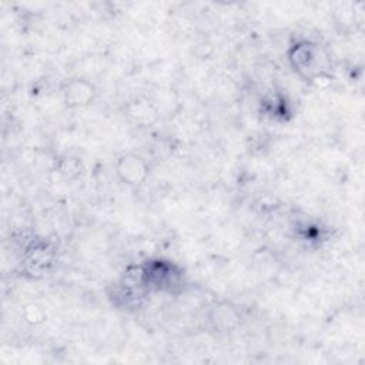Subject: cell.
Wrapping results in <instances>:
<instances>
[{
  "instance_id": "1",
  "label": "cell",
  "mask_w": 365,
  "mask_h": 365,
  "mask_svg": "<svg viewBox=\"0 0 365 365\" xmlns=\"http://www.w3.org/2000/svg\"><path fill=\"white\" fill-rule=\"evenodd\" d=\"M140 278L144 284V287L148 289H160V291H171L174 287L178 285L181 272L177 269V267L171 262L164 261H150L144 267L138 269Z\"/></svg>"
},
{
  "instance_id": "2",
  "label": "cell",
  "mask_w": 365,
  "mask_h": 365,
  "mask_svg": "<svg viewBox=\"0 0 365 365\" xmlns=\"http://www.w3.org/2000/svg\"><path fill=\"white\" fill-rule=\"evenodd\" d=\"M115 171L118 178L131 187L141 185L148 177L147 163L137 154H124L117 160Z\"/></svg>"
},
{
  "instance_id": "3",
  "label": "cell",
  "mask_w": 365,
  "mask_h": 365,
  "mask_svg": "<svg viewBox=\"0 0 365 365\" xmlns=\"http://www.w3.org/2000/svg\"><path fill=\"white\" fill-rule=\"evenodd\" d=\"M321 53L315 47V44H311L308 41H302L294 46V48L289 53V61L294 66V68L307 76H312L317 70V64L319 61Z\"/></svg>"
},
{
  "instance_id": "4",
  "label": "cell",
  "mask_w": 365,
  "mask_h": 365,
  "mask_svg": "<svg viewBox=\"0 0 365 365\" xmlns=\"http://www.w3.org/2000/svg\"><path fill=\"white\" fill-rule=\"evenodd\" d=\"M94 97V88L84 80H74L64 90V101L70 107H81L90 104Z\"/></svg>"
},
{
  "instance_id": "5",
  "label": "cell",
  "mask_w": 365,
  "mask_h": 365,
  "mask_svg": "<svg viewBox=\"0 0 365 365\" xmlns=\"http://www.w3.org/2000/svg\"><path fill=\"white\" fill-rule=\"evenodd\" d=\"M53 261V254L48 250L47 245H33L31 248L27 250L26 254V261L24 264L27 265L29 272L31 274H43L47 271Z\"/></svg>"
}]
</instances>
